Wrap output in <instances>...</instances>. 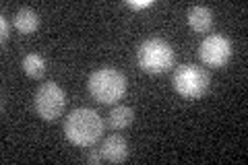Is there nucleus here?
<instances>
[{
	"instance_id": "nucleus-1",
	"label": "nucleus",
	"mask_w": 248,
	"mask_h": 165,
	"mask_svg": "<svg viewBox=\"0 0 248 165\" xmlns=\"http://www.w3.org/2000/svg\"><path fill=\"white\" fill-rule=\"evenodd\" d=\"M64 135L77 147H93L104 135V120L95 109H73L64 120Z\"/></svg>"
},
{
	"instance_id": "nucleus-11",
	"label": "nucleus",
	"mask_w": 248,
	"mask_h": 165,
	"mask_svg": "<svg viewBox=\"0 0 248 165\" xmlns=\"http://www.w3.org/2000/svg\"><path fill=\"white\" fill-rule=\"evenodd\" d=\"M23 70L31 76V78H40L46 73V60L40 54H27L23 58Z\"/></svg>"
},
{
	"instance_id": "nucleus-2",
	"label": "nucleus",
	"mask_w": 248,
	"mask_h": 165,
	"mask_svg": "<svg viewBox=\"0 0 248 165\" xmlns=\"http://www.w3.org/2000/svg\"><path fill=\"white\" fill-rule=\"evenodd\" d=\"M89 93L99 104H116L126 93V78L116 68H99L89 76Z\"/></svg>"
},
{
	"instance_id": "nucleus-6",
	"label": "nucleus",
	"mask_w": 248,
	"mask_h": 165,
	"mask_svg": "<svg viewBox=\"0 0 248 165\" xmlns=\"http://www.w3.org/2000/svg\"><path fill=\"white\" fill-rule=\"evenodd\" d=\"M232 56V42L223 35H207L199 45V58L211 68H221Z\"/></svg>"
},
{
	"instance_id": "nucleus-14",
	"label": "nucleus",
	"mask_w": 248,
	"mask_h": 165,
	"mask_svg": "<svg viewBox=\"0 0 248 165\" xmlns=\"http://www.w3.org/2000/svg\"><path fill=\"white\" fill-rule=\"evenodd\" d=\"M0 29H2V33H0V39H2V42H6V37H9V23H6L4 17L0 19Z\"/></svg>"
},
{
	"instance_id": "nucleus-4",
	"label": "nucleus",
	"mask_w": 248,
	"mask_h": 165,
	"mask_svg": "<svg viewBox=\"0 0 248 165\" xmlns=\"http://www.w3.org/2000/svg\"><path fill=\"white\" fill-rule=\"evenodd\" d=\"M209 83H211V78H209L207 70L195 64H182L174 73V89L178 95L186 99L203 97L209 89Z\"/></svg>"
},
{
	"instance_id": "nucleus-7",
	"label": "nucleus",
	"mask_w": 248,
	"mask_h": 165,
	"mask_svg": "<svg viewBox=\"0 0 248 165\" xmlns=\"http://www.w3.org/2000/svg\"><path fill=\"white\" fill-rule=\"evenodd\" d=\"M99 151H102V157L108 163H122L128 157V145L120 135H112L104 140Z\"/></svg>"
},
{
	"instance_id": "nucleus-9",
	"label": "nucleus",
	"mask_w": 248,
	"mask_h": 165,
	"mask_svg": "<svg viewBox=\"0 0 248 165\" xmlns=\"http://www.w3.org/2000/svg\"><path fill=\"white\" fill-rule=\"evenodd\" d=\"M15 27H17L21 33H33V31L40 27V17H37V13L33 9H19L17 15H15Z\"/></svg>"
},
{
	"instance_id": "nucleus-3",
	"label": "nucleus",
	"mask_w": 248,
	"mask_h": 165,
	"mask_svg": "<svg viewBox=\"0 0 248 165\" xmlns=\"http://www.w3.org/2000/svg\"><path fill=\"white\" fill-rule=\"evenodd\" d=\"M174 58H176V54L172 50V45L157 37L145 39V42L139 45V52H137L139 66H141L145 73H151V75L170 70L174 66Z\"/></svg>"
},
{
	"instance_id": "nucleus-13",
	"label": "nucleus",
	"mask_w": 248,
	"mask_h": 165,
	"mask_svg": "<svg viewBox=\"0 0 248 165\" xmlns=\"http://www.w3.org/2000/svg\"><path fill=\"white\" fill-rule=\"evenodd\" d=\"M153 2H151V0H141V2H139V0H128V6H130V9H147V6H151Z\"/></svg>"
},
{
	"instance_id": "nucleus-12",
	"label": "nucleus",
	"mask_w": 248,
	"mask_h": 165,
	"mask_svg": "<svg viewBox=\"0 0 248 165\" xmlns=\"http://www.w3.org/2000/svg\"><path fill=\"white\" fill-rule=\"evenodd\" d=\"M85 159H87L89 163H93V165H97V163H102V161H104V157H102V151H95V149H91Z\"/></svg>"
},
{
	"instance_id": "nucleus-8",
	"label": "nucleus",
	"mask_w": 248,
	"mask_h": 165,
	"mask_svg": "<svg viewBox=\"0 0 248 165\" xmlns=\"http://www.w3.org/2000/svg\"><path fill=\"white\" fill-rule=\"evenodd\" d=\"M188 25L197 33H207L213 25V13L207 6H192L188 11Z\"/></svg>"
},
{
	"instance_id": "nucleus-5",
	"label": "nucleus",
	"mask_w": 248,
	"mask_h": 165,
	"mask_svg": "<svg viewBox=\"0 0 248 165\" xmlns=\"http://www.w3.org/2000/svg\"><path fill=\"white\" fill-rule=\"evenodd\" d=\"M66 105V95L56 83H44L35 93V109L42 120H56Z\"/></svg>"
},
{
	"instance_id": "nucleus-10",
	"label": "nucleus",
	"mask_w": 248,
	"mask_h": 165,
	"mask_svg": "<svg viewBox=\"0 0 248 165\" xmlns=\"http://www.w3.org/2000/svg\"><path fill=\"white\" fill-rule=\"evenodd\" d=\"M133 118H135V114L128 105H116L110 112V126L114 130H124L126 126H130Z\"/></svg>"
}]
</instances>
